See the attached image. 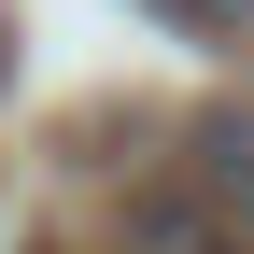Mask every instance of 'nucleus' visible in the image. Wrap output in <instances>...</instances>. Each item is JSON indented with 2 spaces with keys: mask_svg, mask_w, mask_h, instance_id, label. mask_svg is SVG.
Instances as JSON below:
<instances>
[{
  "mask_svg": "<svg viewBox=\"0 0 254 254\" xmlns=\"http://www.w3.org/2000/svg\"><path fill=\"white\" fill-rule=\"evenodd\" d=\"M184 184L226 212V240H254V113L240 99H212L198 127H184Z\"/></svg>",
  "mask_w": 254,
  "mask_h": 254,
  "instance_id": "f257e3e1",
  "label": "nucleus"
},
{
  "mask_svg": "<svg viewBox=\"0 0 254 254\" xmlns=\"http://www.w3.org/2000/svg\"><path fill=\"white\" fill-rule=\"evenodd\" d=\"M127 254H226V212L212 198H141L127 212Z\"/></svg>",
  "mask_w": 254,
  "mask_h": 254,
  "instance_id": "f03ea898",
  "label": "nucleus"
},
{
  "mask_svg": "<svg viewBox=\"0 0 254 254\" xmlns=\"http://www.w3.org/2000/svg\"><path fill=\"white\" fill-rule=\"evenodd\" d=\"M155 14H184V28H254V0H155Z\"/></svg>",
  "mask_w": 254,
  "mask_h": 254,
  "instance_id": "7ed1b4c3",
  "label": "nucleus"
},
{
  "mask_svg": "<svg viewBox=\"0 0 254 254\" xmlns=\"http://www.w3.org/2000/svg\"><path fill=\"white\" fill-rule=\"evenodd\" d=\"M0 71H14V43H0Z\"/></svg>",
  "mask_w": 254,
  "mask_h": 254,
  "instance_id": "20e7f679",
  "label": "nucleus"
}]
</instances>
